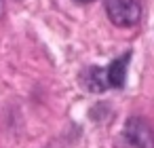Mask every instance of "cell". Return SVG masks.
I'll return each instance as SVG.
<instances>
[{"instance_id": "277c9868", "label": "cell", "mask_w": 154, "mask_h": 148, "mask_svg": "<svg viewBox=\"0 0 154 148\" xmlns=\"http://www.w3.org/2000/svg\"><path fill=\"white\" fill-rule=\"evenodd\" d=\"M80 80H82V85H85L89 91H95V93L110 89V85H108V78H106V68L91 66V68H87V70L82 72Z\"/></svg>"}, {"instance_id": "5b68a950", "label": "cell", "mask_w": 154, "mask_h": 148, "mask_svg": "<svg viewBox=\"0 0 154 148\" xmlns=\"http://www.w3.org/2000/svg\"><path fill=\"white\" fill-rule=\"evenodd\" d=\"M78 2H93V0H78Z\"/></svg>"}, {"instance_id": "3957f363", "label": "cell", "mask_w": 154, "mask_h": 148, "mask_svg": "<svg viewBox=\"0 0 154 148\" xmlns=\"http://www.w3.org/2000/svg\"><path fill=\"white\" fill-rule=\"evenodd\" d=\"M131 61V51L122 53L120 57H116L108 68H106V78H108V85L110 89H122L125 87V80H127V66Z\"/></svg>"}, {"instance_id": "6da1fadb", "label": "cell", "mask_w": 154, "mask_h": 148, "mask_svg": "<svg viewBox=\"0 0 154 148\" xmlns=\"http://www.w3.org/2000/svg\"><path fill=\"white\" fill-rule=\"evenodd\" d=\"M106 13L114 26L131 28L141 17V7L137 0H106Z\"/></svg>"}, {"instance_id": "7a4b0ae2", "label": "cell", "mask_w": 154, "mask_h": 148, "mask_svg": "<svg viewBox=\"0 0 154 148\" xmlns=\"http://www.w3.org/2000/svg\"><path fill=\"white\" fill-rule=\"evenodd\" d=\"M125 137L135 148H154V129L141 116H131L125 125Z\"/></svg>"}]
</instances>
